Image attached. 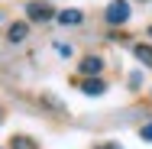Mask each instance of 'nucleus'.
<instances>
[{
  "label": "nucleus",
  "instance_id": "1",
  "mask_svg": "<svg viewBox=\"0 0 152 149\" xmlns=\"http://www.w3.org/2000/svg\"><path fill=\"white\" fill-rule=\"evenodd\" d=\"M104 16H107V23H110V26H123V23L129 20V3H126V0H113V3L107 7V13H104Z\"/></svg>",
  "mask_w": 152,
  "mask_h": 149
},
{
  "label": "nucleus",
  "instance_id": "2",
  "mask_svg": "<svg viewBox=\"0 0 152 149\" xmlns=\"http://www.w3.org/2000/svg\"><path fill=\"white\" fill-rule=\"evenodd\" d=\"M26 16H29L32 23H49L52 20V7L42 3V0H32L29 7H26Z\"/></svg>",
  "mask_w": 152,
  "mask_h": 149
},
{
  "label": "nucleus",
  "instance_id": "3",
  "mask_svg": "<svg viewBox=\"0 0 152 149\" xmlns=\"http://www.w3.org/2000/svg\"><path fill=\"white\" fill-rule=\"evenodd\" d=\"M78 68H81V75H88V78H97V75H100V68H104V62L97 59V55H84V59L78 62Z\"/></svg>",
  "mask_w": 152,
  "mask_h": 149
},
{
  "label": "nucleus",
  "instance_id": "4",
  "mask_svg": "<svg viewBox=\"0 0 152 149\" xmlns=\"http://www.w3.org/2000/svg\"><path fill=\"white\" fill-rule=\"evenodd\" d=\"M81 91H84L88 97H100V94L107 91V84H104L100 78H84V81H81Z\"/></svg>",
  "mask_w": 152,
  "mask_h": 149
},
{
  "label": "nucleus",
  "instance_id": "5",
  "mask_svg": "<svg viewBox=\"0 0 152 149\" xmlns=\"http://www.w3.org/2000/svg\"><path fill=\"white\" fill-rule=\"evenodd\" d=\"M26 36H29V23H13V26L7 29V39H10L13 46H20Z\"/></svg>",
  "mask_w": 152,
  "mask_h": 149
},
{
  "label": "nucleus",
  "instance_id": "6",
  "mask_svg": "<svg viewBox=\"0 0 152 149\" xmlns=\"http://www.w3.org/2000/svg\"><path fill=\"white\" fill-rule=\"evenodd\" d=\"M81 20H84L81 10H61V13H58V23H65V26H78Z\"/></svg>",
  "mask_w": 152,
  "mask_h": 149
},
{
  "label": "nucleus",
  "instance_id": "7",
  "mask_svg": "<svg viewBox=\"0 0 152 149\" xmlns=\"http://www.w3.org/2000/svg\"><path fill=\"white\" fill-rule=\"evenodd\" d=\"M133 55L142 62L146 68H152V46H142V42H139V46H133Z\"/></svg>",
  "mask_w": 152,
  "mask_h": 149
},
{
  "label": "nucleus",
  "instance_id": "8",
  "mask_svg": "<svg viewBox=\"0 0 152 149\" xmlns=\"http://www.w3.org/2000/svg\"><path fill=\"white\" fill-rule=\"evenodd\" d=\"M10 149H36V143H32L29 136H13V143H10Z\"/></svg>",
  "mask_w": 152,
  "mask_h": 149
},
{
  "label": "nucleus",
  "instance_id": "9",
  "mask_svg": "<svg viewBox=\"0 0 152 149\" xmlns=\"http://www.w3.org/2000/svg\"><path fill=\"white\" fill-rule=\"evenodd\" d=\"M139 136H142V139H146V143H152V123H146V126H142V130H139Z\"/></svg>",
  "mask_w": 152,
  "mask_h": 149
},
{
  "label": "nucleus",
  "instance_id": "10",
  "mask_svg": "<svg viewBox=\"0 0 152 149\" xmlns=\"http://www.w3.org/2000/svg\"><path fill=\"white\" fill-rule=\"evenodd\" d=\"M100 149H120V146H100Z\"/></svg>",
  "mask_w": 152,
  "mask_h": 149
},
{
  "label": "nucleus",
  "instance_id": "11",
  "mask_svg": "<svg viewBox=\"0 0 152 149\" xmlns=\"http://www.w3.org/2000/svg\"><path fill=\"white\" fill-rule=\"evenodd\" d=\"M149 36H152V26H149Z\"/></svg>",
  "mask_w": 152,
  "mask_h": 149
},
{
  "label": "nucleus",
  "instance_id": "12",
  "mask_svg": "<svg viewBox=\"0 0 152 149\" xmlns=\"http://www.w3.org/2000/svg\"><path fill=\"white\" fill-rule=\"evenodd\" d=\"M0 120H3V114H0Z\"/></svg>",
  "mask_w": 152,
  "mask_h": 149
}]
</instances>
